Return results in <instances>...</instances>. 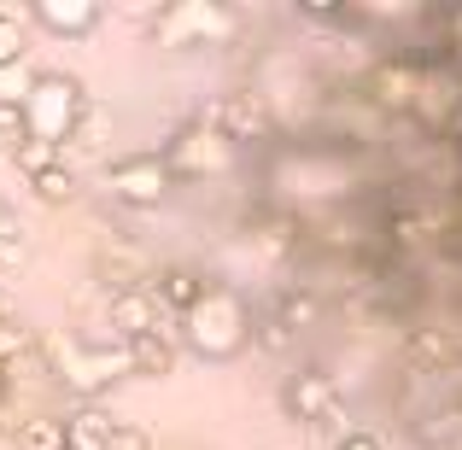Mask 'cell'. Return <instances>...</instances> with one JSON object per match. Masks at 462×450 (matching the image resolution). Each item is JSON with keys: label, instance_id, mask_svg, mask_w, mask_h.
<instances>
[{"label": "cell", "instance_id": "30bf717a", "mask_svg": "<svg viewBox=\"0 0 462 450\" xmlns=\"http://www.w3.org/2000/svg\"><path fill=\"white\" fill-rule=\"evenodd\" d=\"M147 293L164 316H188L193 304L211 293V281H205V270H193V263H170V270H158L147 281Z\"/></svg>", "mask_w": 462, "mask_h": 450}, {"label": "cell", "instance_id": "7c38bea8", "mask_svg": "<svg viewBox=\"0 0 462 450\" xmlns=\"http://www.w3.org/2000/svg\"><path fill=\"white\" fill-rule=\"evenodd\" d=\"M35 23L59 41H82L100 23V0H35Z\"/></svg>", "mask_w": 462, "mask_h": 450}, {"label": "cell", "instance_id": "ac0fdd59", "mask_svg": "<svg viewBox=\"0 0 462 450\" xmlns=\"http://www.w3.org/2000/svg\"><path fill=\"white\" fill-rule=\"evenodd\" d=\"M23 59H30V23L18 12H0V70L23 65Z\"/></svg>", "mask_w": 462, "mask_h": 450}, {"label": "cell", "instance_id": "9c48e42d", "mask_svg": "<svg viewBox=\"0 0 462 450\" xmlns=\"http://www.w3.org/2000/svg\"><path fill=\"white\" fill-rule=\"evenodd\" d=\"M59 374L82 392V404H94V392H106L112 381H124V374H129V357H124V345H112V351L88 345V351H70V357L59 363Z\"/></svg>", "mask_w": 462, "mask_h": 450}, {"label": "cell", "instance_id": "44dd1931", "mask_svg": "<svg viewBox=\"0 0 462 450\" xmlns=\"http://www.w3.org/2000/svg\"><path fill=\"white\" fill-rule=\"evenodd\" d=\"M12 164L23 170V176H42V170H53L59 164V147H42V141H18V147H12Z\"/></svg>", "mask_w": 462, "mask_h": 450}, {"label": "cell", "instance_id": "3957f363", "mask_svg": "<svg viewBox=\"0 0 462 450\" xmlns=\"http://www.w3.org/2000/svg\"><path fill=\"white\" fill-rule=\"evenodd\" d=\"M235 41V12L217 6V0H170L152 12V47H223Z\"/></svg>", "mask_w": 462, "mask_h": 450}, {"label": "cell", "instance_id": "4fadbf2b", "mask_svg": "<svg viewBox=\"0 0 462 450\" xmlns=\"http://www.w3.org/2000/svg\"><path fill=\"white\" fill-rule=\"evenodd\" d=\"M124 357H129V374L164 381V374L176 369V334H170V327H152V334L129 339V345H124Z\"/></svg>", "mask_w": 462, "mask_h": 450}, {"label": "cell", "instance_id": "9a60e30c", "mask_svg": "<svg viewBox=\"0 0 462 450\" xmlns=\"http://www.w3.org/2000/svg\"><path fill=\"white\" fill-rule=\"evenodd\" d=\"M316 316H322V298H316L310 287H282V293H275V322H282L287 334L316 327Z\"/></svg>", "mask_w": 462, "mask_h": 450}, {"label": "cell", "instance_id": "ba28073f", "mask_svg": "<svg viewBox=\"0 0 462 450\" xmlns=\"http://www.w3.org/2000/svg\"><path fill=\"white\" fill-rule=\"evenodd\" d=\"M282 409L293 421H334L339 416V386L328 369H299L282 386Z\"/></svg>", "mask_w": 462, "mask_h": 450}, {"label": "cell", "instance_id": "f546056e", "mask_svg": "<svg viewBox=\"0 0 462 450\" xmlns=\"http://www.w3.org/2000/svg\"><path fill=\"white\" fill-rule=\"evenodd\" d=\"M457 77H462V65H457Z\"/></svg>", "mask_w": 462, "mask_h": 450}, {"label": "cell", "instance_id": "cb8c5ba5", "mask_svg": "<svg viewBox=\"0 0 462 450\" xmlns=\"http://www.w3.org/2000/svg\"><path fill=\"white\" fill-rule=\"evenodd\" d=\"M106 450H152V439L141 427H129V421H117V433H112V445Z\"/></svg>", "mask_w": 462, "mask_h": 450}, {"label": "cell", "instance_id": "5bb4252c", "mask_svg": "<svg viewBox=\"0 0 462 450\" xmlns=\"http://www.w3.org/2000/svg\"><path fill=\"white\" fill-rule=\"evenodd\" d=\"M65 450H106L112 445V433H117V421L106 416L100 404H77V409H65Z\"/></svg>", "mask_w": 462, "mask_h": 450}, {"label": "cell", "instance_id": "e0dca14e", "mask_svg": "<svg viewBox=\"0 0 462 450\" xmlns=\"http://www.w3.org/2000/svg\"><path fill=\"white\" fill-rule=\"evenodd\" d=\"M35 59H23V65H6L0 70V112H23V100H30V88H35Z\"/></svg>", "mask_w": 462, "mask_h": 450}, {"label": "cell", "instance_id": "6da1fadb", "mask_svg": "<svg viewBox=\"0 0 462 450\" xmlns=\"http://www.w3.org/2000/svg\"><path fill=\"white\" fill-rule=\"evenodd\" d=\"M181 345L205 363H228L252 345V304L235 293V287H217L181 316Z\"/></svg>", "mask_w": 462, "mask_h": 450}, {"label": "cell", "instance_id": "f1b7e54d", "mask_svg": "<svg viewBox=\"0 0 462 450\" xmlns=\"http://www.w3.org/2000/svg\"><path fill=\"white\" fill-rule=\"evenodd\" d=\"M451 234H457V252H462V211H457V223H451Z\"/></svg>", "mask_w": 462, "mask_h": 450}, {"label": "cell", "instance_id": "d4e9b609", "mask_svg": "<svg viewBox=\"0 0 462 450\" xmlns=\"http://www.w3.org/2000/svg\"><path fill=\"white\" fill-rule=\"evenodd\" d=\"M334 450H386V445L374 439L369 427H351V433H339V439H334Z\"/></svg>", "mask_w": 462, "mask_h": 450}, {"label": "cell", "instance_id": "4316f807", "mask_svg": "<svg viewBox=\"0 0 462 450\" xmlns=\"http://www.w3.org/2000/svg\"><path fill=\"white\" fill-rule=\"evenodd\" d=\"M12 234H18V223H12V205L0 199V240H12Z\"/></svg>", "mask_w": 462, "mask_h": 450}, {"label": "cell", "instance_id": "52a82bcc", "mask_svg": "<svg viewBox=\"0 0 462 450\" xmlns=\"http://www.w3.org/2000/svg\"><path fill=\"white\" fill-rule=\"evenodd\" d=\"M421 94V59L416 53H386L363 70V100L374 112H416Z\"/></svg>", "mask_w": 462, "mask_h": 450}, {"label": "cell", "instance_id": "7402d4cb", "mask_svg": "<svg viewBox=\"0 0 462 450\" xmlns=\"http://www.w3.org/2000/svg\"><path fill=\"white\" fill-rule=\"evenodd\" d=\"M439 30H445V59H451V65H462V6H451V12H445V18H439Z\"/></svg>", "mask_w": 462, "mask_h": 450}, {"label": "cell", "instance_id": "83f0119b", "mask_svg": "<svg viewBox=\"0 0 462 450\" xmlns=\"http://www.w3.org/2000/svg\"><path fill=\"white\" fill-rule=\"evenodd\" d=\"M12 392V374H6V363H0V398H6Z\"/></svg>", "mask_w": 462, "mask_h": 450}, {"label": "cell", "instance_id": "ffe728a7", "mask_svg": "<svg viewBox=\"0 0 462 450\" xmlns=\"http://www.w3.org/2000/svg\"><path fill=\"white\" fill-rule=\"evenodd\" d=\"M30 193L42 205H70V193H77V176H70L65 164H53V170H42V176L30 181Z\"/></svg>", "mask_w": 462, "mask_h": 450}, {"label": "cell", "instance_id": "484cf974", "mask_svg": "<svg viewBox=\"0 0 462 450\" xmlns=\"http://www.w3.org/2000/svg\"><path fill=\"white\" fill-rule=\"evenodd\" d=\"M23 141V117L18 112H0V152H12Z\"/></svg>", "mask_w": 462, "mask_h": 450}, {"label": "cell", "instance_id": "603a6c76", "mask_svg": "<svg viewBox=\"0 0 462 450\" xmlns=\"http://www.w3.org/2000/svg\"><path fill=\"white\" fill-rule=\"evenodd\" d=\"M252 339H258V345H263V351H282V345H293V334H287V327H282V322H263V327H258V322H252Z\"/></svg>", "mask_w": 462, "mask_h": 450}, {"label": "cell", "instance_id": "8992f818", "mask_svg": "<svg viewBox=\"0 0 462 450\" xmlns=\"http://www.w3.org/2000/svg\"><path fill=\"white\" fill-rule=\"evenodd\" d=\"M211 129L228 147H263V141L275 135V106L263 100L258 88H228L211 112Z\"/></svg>", "mask_w": 462, "mask_h": 450}, {"label": "cell", "instance_id": "7a4b0ae2", "mask_svg": "<svg viewBox=\"0 0 462 450\" xmlns=\"http://www.w3.org/2000/svg\"><path fill=\"white\" fill-rule=\"evenodd\" d=\"M82 112H88V88H82L70 70H42L30 88V100H23V141H42V147H70V135H77Z\"/></svg>", "mask_w": 462, "mask_h": 450}, {"label": "cell", "instance_id": "5b68a950", "mask_svg": "<svg viewBox=\"0 0 462 450\" xmlns=\"http://www.w3.org/2000/svg\"><path fill=\"white\" fill-rule=\"evenodd\" d=\"M106 188H112V199L129 205V211H158L176 181H170V170H164L158 152H129V158H117V164L106 170Z\"/></svg>", "mask_w": 462, "mask_h": 450}, {"label": "cell", "instance_id": "8fae6325", "mask_svg": "<svg viewBox=\"0 0 462 450\" xmlns=\"http://www.w3.org/2000/svg\"><path fill=\"white\" fill-rule=\"evenodd\" d=\"M106 322L117 327V339H141V334H152V327H164V310L152 304L147 287H124V293H112V304H106Z\"/></svg>", "mask_w": 462, "mask_h": 450}, {"label": "cell", "instance_id": "2e32d148", "mask_svg": "<svg viewBox=\"0 0 462 450\" xmlns=\"http://www.w3.org/2000/svg\"><path fill=\"white\" fill-rule=\"evenodd\" d=\"M18 450H65V421L59 416H23L18 421Z\"/></svg>", "mask_w": 462, "mask_h": 450}, {"label": "cell", "instance_id": "d6986e66", "mask_svg": "<svg viewBox=\"0 0 462 450\" xmlns=\"http://www.w3.org/2000/svg\"><path fill=\"white\" fill-rule=\"evenodd\" d=\"M23 357H35V334L18 322V316H0V363H6V369H18Z\"/></svg>", "mask_w": 462, "mask_h": 450}, {"label": "cell", "instance_id": "277c9868", "mask_svg": "<svg viewBox=\"0 0 462 450\" xmlns=\"http://www.w3.org/2000/svg\"><path fill=\"white\" fill-rule=\"evenodd\" d=\"M158 158H164L170 181H217V176H228V164H235V147H228L211 124H188L158 147Z\"/></svg>", "mask_w": 462, "mask_h": 450}]
</instances>
